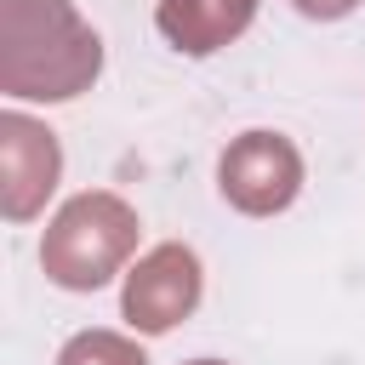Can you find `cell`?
<instances>
[{
	"instance_id": "7a4b0ae2",
	"label": "cell",
	"mask_w": 365,
	"mask_h": 365,
	"mask_svg": "<svg viewBox=\"0 0 365 365\" xmlns=\"http://www.w3.org/2000/svg\"><path fill=\"white\" fill-rule=\"evenodd\" d=\"M137 245V217L114 200V194H80L57 211V222L46 228V245H40V262L57 285L68 291H97L120 262L125 251Z\"/></svg>"
},
{
	"instance_id": "8992f818",
	"label": "cell",
	"mask_w": 365,
	"mask_h": 365,
	"mask_svg": "<svg viewBox=\"0 0 365 365\" xmlns=\"http://www.w3.org/2000/svg\"><path fill=\"white\" fill-rule=\"evenodd\" d=\"M257 0H160V34L177 46V51H217L228 46L245 23H251Z\"/></svg>"
},
{
	"instance_id": "52a82bcc",
	"label": "cell",
	"mask_w": 365,
	"mask_h": 365,
	"mask_svg": "<svg viewBox=\"0 0 365 365\" xmlns=\"http://www.w3.org/2000/svg\"><path fill=\"white\" fill-rule=\"evenodd\" d=\"M57 365H148L125 336H114V331H86V336H74L68 348H63V359Z\"/></svg>"
},
{
	"instance_id": "ba28073f",
	"label": "cell",
	"mask_w": 365,
	"mask_h": 365,
	"mask_svg": "<svg viewBox=\"0 0 365 365\" xmlns=\"http://www.w3.org/2000/svg\"><path fill=\"white\" fill-rule=\"evenodd\" d=\"M359 0H297V11H308V17H348Z\"/></svg>"
},
{
	"instance_id": "5b68a950",
	"label": "cell",
	"mask_w": 365,
	"mask_h": 365,
	"mask_svg": "<svg viewBox=\"0 0 365 365\" xmlns=\"http://www.w3.org/2000/svg\"><path fill=\"white\" fill-rule=\"evenodd\" d=\"M0 160H6V217H29L57 182V143L51 131L29 125L23 114L0 120Z\"/></svg>"
},
{
	"instance_id": "3957f363",
	"label": "cell",
	"mask_w": 365,
	"mask_h": 365,
	"mask_svg": "<svg viewBox=\"0 0 365 365\" xmlns=\"http://www.w3.org/2000/svg\"><path fill=\"white\" fill-rule=\"evenodd\" d=\"M297 182H302V160H297V148H291L285 137H274V131H245V137L222 154V194H228L240 211H251V217H268V211L291 205Z\"/></svg>"
},
{
	"instance_id": "9c48e42d",
	"label": "cell",
	"mask_w": 365,
	"mask_h": 365,
	"mask_svg": "<svg viewBox=\"0 0 365 365\" xmlns=\"http://www.w3.org/2000/svg\"><path fill=\"white\" fill-rule=\"evenodd\" d=\"M194 365H222V359H194Z\"/></svg>"
},
{
	"instance_id": "277c9868",
	"label": "cell",
	"mask_w": 365,
	"mask_h": 365,
	"mask_svg": "<svg viewBox=\"0 0 365 365\" xmlns=\"http://www.w3.org/2000/svg\"><path fill=\"white\" fill-rule=\"evenodd\" d=\"M194 302H200V262L188 245L148 251L125 279V319L143 331H171Z\"/></svg>"
},
{
	"instance_id": "6da1fadb",
	"label": "cell",
	"mask_w": 365,
	"mask_h": 365,
	"mask_svg": "<svg viewBox=\"0 0 365 365\" xmlns=\"http://www.w3.org/2000/svg\"><path fill=\"white\" fill-rule=\"evenodd\" d=\"M97 34L80 29L68 0H6V91L17 97H74L97 74Z\"/></svg>"
}]
</instances>
